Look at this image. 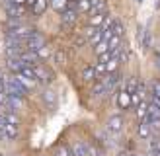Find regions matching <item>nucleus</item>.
I'll return each instance as SVG.
<instances>
[{
	"mask_svg": "<svg viewBox=\"0 0 160 156\" xmlns=\"http://www.w3.org/2000/svg\"><path fill=\"white\" fill-rule=\"evenodd\" d=\"M147 123L150 125V127H156V125H160V104H158L156 100H152V98H150V101H148Z\"/></svg>",
	"mask_w": 160,
	"mask_h": 156,
	"instance_id": "nucleus-1",
	"label": "nucleus"
},
{
	"mask_svg": "<svg viewBox=\"0 0 160 156\" xmlns=\"http://www.w3.org/2000/svg\"><path fill=\"white\" fill-rule=\"evenodd\" d=\"M123 125H125V119L121 115H113V117H109L108 123H106V129L109 133H113V135H117V133H121L123 131Z\"/></svg>",
	"mask_w": 160,
	"mask_h": 156,
	"instance_id": "nucleus-2",
	"label": "nucleus"
},
{
	"mask_svg": "<svg viewBox=\"0 0 160 156\" xmlns=\"http://www.w3.org/2000/svg\"><path fill=\"white\" fill-rule=\"evenodd\" d=\"M4 6H6V14L10 16V18H22V16L26 14V6H20V4L12 2V0H6Z\"/></svg>",
	"mask_w": 160,
	"mask_h": 156,
	"instance_id": "nucleus-3",
	"label": "nucleus"
},
{
	"mask_svg": "<svg viewBox=\"0 0 160 156\" xmlns=\"http://www.w3.org/2000/svg\"><path fill=\"white\" fill-rule=\"evenodd\" d=\"M117 107L119 109H125V111L129 107H133V94H129L125 88L117 94Z\"/></svg>",
	"mask_w": 160,
	"mask_h": 156,
	"instance_id": "nucleus-4",
	"label": "nucleus"
},
{
	"mask_svg": "<svg viewBox=\"0 0 160 156\" xmlns=\"http://www.w3.org/2000/svg\"><path fill=\"white\" fill-rule=\"evenodd\" d=\"M78 16H80V12L76 10V8L68 6L67 10L61 14V22H62V26H72V23L78 20Z\"/></svg>",
	"mask_w": 160,
	"mask_h": 156,
	"instance_id": "nucleus-5",
	"label": "nucleus"
},
{
	"mask_svg": "<svg viewBox=\"0 0 160 156\" xmlns=\"http://www.w3.org/2000/svg\"><path fill=\"white\" fill-rule=\"evenodd\" d=\"M6 66H8V70H10L12 74H18V72H22V68L28 66V65L22 61V57H8L6 59Z\"/></svg>",
	"mask_w": 160,
	"mask_h": 156,
	"instance_id": "nucleus-6",
	"label": "nucleus"
},
{
	"mask_svg": "<svg viewBox=\"0 0 160 156\" xmlns=\"http://www.w3.org/2000/svg\"><path fill=\"white\" fill-rule=\"evenodd\" d=\"M33 72H35V76H37V80L39 82H51L53 80V74L49 72V70H47V66H43V65H33Z\"/></svg>",
	"mask_w": 160,
	"mask_h": 156,
	"instance_id": "nucleus-7",
	"label": "nucleus"
},
{
	"mask_svg": "<svg viewBox=\"0 0 160 156\" xmlns=\"http://www.w3.org/2000/svg\"><path fill=\"white\" fill-rule=\"evenodd\" d=\"M45 45V39H43V35L41 33H33L28 41H26V49H29V51H37V49H41V47Z\"/></svg>",
	"mask_w": 160,
	"mask_h": 156,
	"instance_id": "nucleus-8",
	"label": "nucleus"
},
{
	"mask_svg": "<svg viewBox=\"0 0 160 156\" xmlns=\"http://www.w3.org/2000/svg\"><path fill=\"white\" fill-rule=\"evenodd\" d=\"M70 152H72V156H90L88 144L84 143V140H76V143L70 144Z\"/></svg>",
	"mask_w": 160,
	"mask_h": 156,
	"instance_id": "nucleus-9",
	"label": "nucleus"
},
{
	"mask_svg": "<svg viewBox=\"0 0 160 156\" xmlns=\"http://www.w3.org/2000/svg\"><path fill=\"white\" fill-rule=\"evenodd\" d=\"M82 78H84V82L100 80V74H98V70H96V65H88V66H84V70H82Z\"/></svg>",
	"mask_w": 160,
	"mask_h": 156,
	"instance_id": "nucleus-10",
	"label": "nucleus"
},
{
	"mask_svg": "<svg viewBox=\"0 0 160 156\" xmlns=\"http://www.w3.org/2000/svg\"><path fill=\"white\" fill-rule=\"evenodd\" d=\"M106 94H109V88L106 86V82H103V78H100V80H96L94 88H92V96H94V98H102V96H106Z\"/></svg>",
	"mask_w": 160,
	"mask_h": 156,
	"instance_id": "nucleus-11",
	"label": "nucleus"
},
{
	"mask_svg": "<svg viewBox=\"0 0 160 156\" xmlns=\"http://www.w3.org/2000/svg\"><path fill=\"white\" fill-rule=\"evenodd\" d=\"M41 98H43V104L49 107V109H55V107H57V94H55L53 90H45Z\"/></svg>",
	"mask_w": 160,
	"mask_h": 156,
	"instance_id": "nucleus-12",
	"label": "nucleus"
},
{
	"mask_svg": "<svg viewBox=\"0 0 160 156\" xmlns=\"http://www.w3.org/2000/svg\"><path fill=\"white\" fill-rule=\"evenodd\" d=\"M108 12H102V14H90L88 16V26H96V27H100L103 22H106V18H108Z\"/></svg>",
	"mask_w": 160,
	"mask_h": 156,
	"instance_id": "nucleus-13",
	"label": "nucleus"
},
{
	"mask_svg": "<svg viewBox=\"0 0 160 156\" xmlns=\"http://www.w3.org/2000/svg\"><path fill=\"white\" fill-rule=\"evenodd\" d=\"M137 135L142 139V140H147V139H150V125L147 123V121H142V123H139V127H137Z\"/></svg>",
	"mask_w": 160,
	"mask_h": 156,
	"instance_id": "nucleus-14",
	"label": "nucleus"
},
{
	"mask_svg": "<svg viewBox=\"0 0 160 156\" xmlns=\"http://www.w3.org/2000/svg\"><path fill=\"white\" fill-rule=\"evenodd\" d=\"M102 12H108V0H92L90 14H102Z\"/></svg>",
	"mask_w": 160,
	"mask_h": 156,
	"instance_id": "nucleus-15",
	"label": "nucleus"
},
{
	"mask_svg": "<svg viewBox=\"0 0 160 156\" xmlns=\"http://www.w3.org/2000/svg\"><path fill=\"white\" fill-rule=\"evenodd\" d=\"M123 88L129 92V94H137V92H139V88H141V84H139V80H137V76H131L129 80L125 82Z\"/></svg>",
	"mask_w": 160,
	"mask_h": 156,
	"instance_id": "nucleus-16",
	"label": "nucleus"
},
{
	"mask_svg": "<svg viewBox=\"0 0 160 156\" xmlns=\"http://www.w3.org/2000/svg\"><path fill=\"white\" fill-rule=\"evenodd\" d=\"M16 78H18V82L23 86L26 90H33L35 88V84H37V80H31V78H26L23 74H14Z\"/></svg>",
	"mask_w": 160,
	"mask_h": 156,
	"instance_id": "nucleus-17",
	"label": "nucleus"
},
{
	"mask_svg": "<svg viewBox=\"0 0 160 156\" xmlns=\"http://www.w3.org/2000/svg\"><path fill=\"white\" fill-rule=\"evenodd\" d=\"M51 6H53V10H57L59 14H62L67 10V8L70 6V0H49Z\"/></svg>",
	"mask_w": 160,
	"mask_h": 156,
	"instance_id": "nucleus-18",
	"label": "nucleus"
},
{
	"mask_svg": "<svg viewBox=\"0 0 160 156\" xmlns=\"http://www.w3.org/2000/svg\"><path fill=\"white\" fill-rule=\"evenodd\" d=\"M4 135H6L8 140H16V139H18V125L8 123V125H6V129H4Z\"/></svg>",
	"mask_w": 160,
	"mask_h": 156,
	"instance_id": "nucleus-19",
	"label": "nucleus"
},
{
	"mask_svg": "<svg viewBox=\"0 0 160 156\" xmlns=\"http://www.w3.org/2000/svg\"><path fill=\"white\" fill-rule=\"evenodd\" d=\"M47 4H51L49 0H37V2L33 4V8H31V12H33L35 16H41L47 10Z\"/></svg>",
	"mask_w": 160,
	"mask_h": 156,
	"instance_id": "nucleus-20",
	"label": "nucleus"
},
{
	"mask_svg": "<svg viewBox=\"0 0 160 156\" xmlns=\"http://www.w3.org/2000/svg\"><path fill=\"white\" fill-rule=\"evenodd\" d=\"M108 51H109V41H108V39H102V41L94 47V53L98 55V57H100V55H103V53H108Z\"/></svg>",
	"mask_w": 160,
	"mask_h": 156,
	"instance_id": "nucleus-21",
	"label": "nucleus"
},
{
	"mask_svg": "<svg viewBox=\"0 0 160 156\" xmlns=\"http://www.w3.org/2000/svg\"><path fill=\"white\" fill-rule=\"evenodd\" d=\"M76 10L82 12V14H90L92 12V0H80V2H76Z\"/></svg>",
	"mask_w": 160,
	"mask_h": 156,
	"instance_id": "nucleus-22",
	"label": "nucleus"
},
{
	"mask_svg": "<svg viewBox=\"0 0 160 156\" xmlns=\"http://www.w3.org/2000/svg\"><path fill=\"white\" fill-rule=\"evenodd\" d=\"M53 61H55V65L62 66V65H65V62H67V55H65V51H62V49L55 51V53H53Z\"/></svg>",
	"mask_w": 160,
	"mask_h": 156,
	"instance_id": "nucleus-23",
	"label": "nucleus"
},
{
	"mask_svg": "<svg viewBox=\"0 0 160 156\" xmlns=\"http://www.w3.org/2000/svg\"><path fill=\"white\" fill-rule=\"evenodd\" d=\"M55 156H72V152H70V146L59 144L57 148H55Z\"/></svg>",
	"mask_w": 160,
	"mask_h": 156,
	"instance_id": "nucleus-24",
	"label": "nucleus"
},
{
	"mask_svg": "<svg viewBox=\"0 0 160 156\" xmlns=\"http://www.w3.org/2000/svg\"><path fill=\"white\" fill-rule=\"evenodd\" d=\"M35 53H37L39 61H43V59H49V57H51V49H49V45H43L41 49H37Z\"/></svg>",
	"mask_w": 160,
	"mask_h": 156,
	"instance_id": "nucleus-25",
	"label": "nucleus"
},
{
	"mask_svg": "<svg viewBox=\"0 0 160 156\" xmlns=\"http://www.w3.org/2000/svg\"><path fill=\"white\" fill-rule=\"evenodd\" d=\"M111 31H113V35L123 37V31H125V27H123V23L119 22V20H113V27H111Z\"/></svg>",
	"mask_w": 160,
	"mask_h": 156,
	"instance_id": "nucleus-26",
	"label": "nucleus"
},
{
	"mask_svg": "<svg viewBox=\"0 0 160 156\" xmlns=\"http://www.w3.org/2000/svg\"><path fill=\"white\" fill-rule=\"evenodd\" d=\"M150 152L154 156H160V139H150Z\"/></svg>",
	"mask_w": 160,
	"mask_h": 156,
	"instance_id": "nucleus-27",
	"label": "nucleus"
},
{
	"mask_svg": "<svg viewBox=\"0 0 160 156\" xmlns=\"http://www.w3.org/2000/svg\"><path fill=\"white\" fill-rule=\"evenodd\" d=\"M6 119L8 123H12V125H20V119H18V115H16V111H6Z\"/></svg>",
	"mask_w": 160,
	"mask_h": 156,
	"instance_id": "nucleus-28",
	"label": "nucleus"
},
{
	"mask_svg": "<svg viewBox=\"0 0 160 156\" xmlns=\"http://www.w3.org/2000/svg\"><path fill=\"white\" fill-rule=\"evenodd\" d=\"M86 43H88V37H86L84 33H80V35L74 39V47H76V49H80V47H84Z\"/></svg>",
	"mask_w": 160,
	"mask_h": 156,
	"instance_id": "nucleus-29",
	"label": "nucleus"
},
{
	"mask_svg": "<svg viewBox=\"0 0 160 156\" xmlns=\"http://www.w3.org/2000/svg\"><path fill=\"white\" fill-rule=\"evenodd\" d=\"M96 70H98L100 76H102V74H109V72H108V62H100V61H98V62H96Z\"/></svg>",
	"mask_w": 160,
	"mask_h": 156,
	"instance_id": "nucleus-30",
	"label": "nucleus"
},
{
	"mask_svg": "<svg viewBox=\"0 0 160 156\" xmlns=\"http://www.w3.org/2000/svg\"><path fill=\"white\" fill-rule=\"evenodd\" d=\"M6 125H8V119H6V115H4V113H0V133H4Z\"/></svg>",
	"mask_w": 160,
	"mask_h": 156,
	"instance_id": "nucleus-31",
	"label": "nucleus"
},
{
	"mask_svg": "<svg viewBox=\"0 0 160 156\" xmlns=\"http://www.w3.org/2000/svg\"><path fill=\"white\" fill-rule=\"evenodd\" d=\"M12 2H16V4H20V6H26V4H28V0H12Z\"/></svg>",
	"mask_w": 160,
	"mask_h": 156,
	"instance_id": "nucleus-32",
	"label": "nucleus"
},
{
	"mask_svg": "<svg viewBox=\"0 0 160 156\" xmlns=\"http://www.w3.org/2000/svg\"><path fill=\"white\" fill-rule=\"evenodd\" d=\"M35 2H37V0H28V6H29V8H33Z\"/></svg>",
	"mask_w": 160,
	"mask_h": 156,
	"instance_id": "nucleus-33",
	"label": "nucleus"
},
{
	"mask_svg": "<svg viewBox=\"0 0 160 156\" xmlns=\"http://www.w3.org/2000/svg\"><path fill=\"white\" fill-rule=\"evenodd\" d=\"M156 65H158V68H160V55L156 57Z\"/></svg>",
	"mask_w": 160,
	"mask_h": 156,
	"instance_id": "nucleus-34",
	"label": "nucleus"
},
{
	"mask_svg": "<svg viewBox=\"0 0 160 156\" xmlns=\"http://www.w3.org/2000/svg\"><path fill=\"white\" fill-rule=\"evenodd\" d=\"M6 139V135H4V133H0V140H4Z\"/></svg>",
	"mask_w": 160,
	"mask_h": 156,
	"instance_id": "nucleus-35",
	"label": "nucleus"
},
{
	"mask_svg": "<svg viewBox=\"0 0 160 156\" xmlns=\"http://www.w3.org/2000/svg\"><path fill=\"white\" fill-rule=\"evenodd\" d=\"M70 2H80V0H70Z\"/></svg>",
	"mask_w": 160,
	"mask_h": 156,
	"instance_id": "nucleus-36",
	"label": "nucleus"
},
{
	"mask_svg": "<svg viewBox=\"0 0 160 156\" xmlns=\"http://www.w3.org/2000/svg\"><path fill=\"white\" fill-rule=\"evenodd\" d=\"M137 2H142V0H137Z\"/></svg>",
	"mask_w": 160,
	"mask_h": 156,
	"instance_id": "nucleus-37",
	"label": "nucleus"
},
{
	"mask_svg": "<svg viewBox=\"0 0 160 156\" xmlns=\"http://www.w3.org/2000/svg\"><path fill=\"white\" fill-rule=\"evenodd\" d=\"M0 156H4V154H0Z\"/></svg>",
	"mask_w": 160,
	"mask_h": 156,
	"instance_id": "nucleus-38",
	"label": "nucleus"
}]
</instances>
